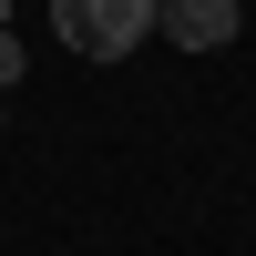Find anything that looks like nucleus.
I'll use <instances>...</instances> for the list:
<instances>
[{
	"mask_svg": "<svg viewBox=\"0 0 256 256\" xmlns=\"http://www.w3.org/2000/svg\"><path fill=\"white\" fill-rule=\"evenodd\" d=\"M52 31L72 41L82 62H123L154 31V0H52Z\"/></svg>",
	"mask_w": 256,
	"mask_h": 256,
	"instance_id": "obj_1",
	"label": "nucleus"
},
{
	"mask_svg": "<svg viewBox=\"0 0 256 256\" xmlns=\"http://www.w3.org/2000/svg\"><path fill=\"white\" fill-rule=\"evenodd\" d=\"M154 31L184 52H226L236 41V0H154Z\"/></svg>",
	"mask_w": 256,
	"mask_h": 256,
	"instance_id": "obj_2",
	"label": "nucleus"
},
{
	"mask_svg": "<svg viewBox=\"0 0 256 256\" xmlns=\"http://www.w3.org/2000/svg\"><path fill=\"white\" fill-rule=\"evenodd\" d=\"M0 82H20V41L10 31H0Z\"/></svg>",
	"mask_w": 256,
	"mask_h": 256,
	"instance_id": "obj_3",
	"label": "nucleus"
},
{
	"mask_svg": "<svg viewBox=\"0 0 256 256\" xmlns=\"http://www.w3.org/2000/svg\"><path fill=\"white\" fill-rule=\"evenodd\" d=\"M0 31H10V0H0Z\"/></svg>",
	"mask_w": 256,
	"mask_h": 256,
	"instance_id": "obj_4",
	"label": "nucleus"
}]
</instances>
